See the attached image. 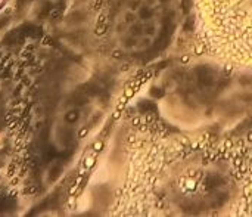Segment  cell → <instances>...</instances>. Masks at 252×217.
I'll list each match as a JSON object with an SVG mask.
<instances>
[{
    "mask_svg": "<svg viewBox=\"0 0 252 217\" xmlns=\"http://www.w3.org/2000/svg\"><path fill=\"white\" fill-rule=\"evenodd\" d=\"M196 25L208 53L252 68V0H196Z\"/></svg>",
    "mask_w": 252,
    "mask_h": 217,
    "instance_id": "cell-1",
    "label": "cell"
}]
</instances>
